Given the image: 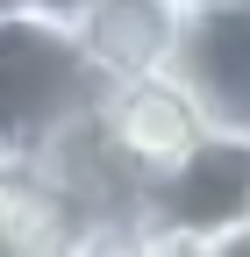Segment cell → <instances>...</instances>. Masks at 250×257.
Segmentation results:
<instances>
[{"instance_id":"cell-1","label":"cell","mask_w":250,"mask_h":257,"mask_svg":"<svg viewBox=\"0 0 250 257\" xmlns=\"http://www.w3.org/2000/svg\"><path fill=\"white\" fill-rule=\"evenodd\" d=\"M100 93V72L86 64L72 22L0 8V157H29L65 121H79Z\"/></svg>"},{"instance_id":"cell-2","label":"cell","mask_w":250,"mask_h":257,"mask_svg":"<svg viewBox=\"0 0 250 257\" xmlns=\"http://www.w3.org/2000/svg\"><path fill=\"white\" fill-rule=\"evenodd\" d=\"M143 221L165 243H214L250 229V136H200L172 172L150 179Z\"/></svg>"},{"instance_id":"cell-3","label":"cell","mask_w":250,"mask_h":257,"mask_svg":"<svg viewBox=\"0 0 250 257\" xmlns=\"http://www.w3.org/2000/svg\"><path fill=\"white\" fill-rule=\"evenodd\" d=\"M165 72L179 79L186 100L200 107L207 128H222V136H250V0L186 8Z\"/></svg>"},{"instance_id":"cell-4","label":"cell","mask_w":250,"mask_h":257,"mask_svg":"<svg viewBox=\"0 0 250 257\" xmlns=\"http://www.w3.org/2000/svg\"><path fill=\"white\" fill-rule=\"evenodd\" d=\"M93 121H100V136L143 172V193H150V179H158V172H172L200 136H222V128L200 121V107L179 93L172 72L100 79V93H93Z\"/></svg>"},{"instance_id":"cell-5","label":"cell","mask_w":250,"mask_h":257,"mask_svg":"<svg viewBox=\"0 0 250 257\" xmlns=\"http://www.w3.org/2000/svg\"><path fill=\"white\" fill-rule=\"evenodd\" d=\"M179 22H186L179 0H86L72 15V36L100 79H143V72H165Z\"/></svg>"},{"instance_id":"cell-6","label":"cell","mask_w":250,"mask_h":257,"mask_svg":"<svg viewBox=\"0 0 250 257\" xmlns=\"http://www.w3.org/2000/svg\"><path fill=\"white\" fill-rule=\"evenodd\" d=\"M57 229H65L57 207L22 179V165L0 157V257H50L57 250Z\"/></svg>"},{"instance_id":"cell-7","label":"cell","mask_w":250,"mask_h":257,"mask_svg":"<svg viewBox=\"0 0 250 257\" xmlns=\"http://www.w3.org/2000/svg\"><path fill=\"white\" fill-rule=\"evenodd\" d=\"M50 257H158V229L143 214H93V221H65Z\"/></svg>"},{"instance_id":"cell-8","label":"cell","mask_w":250,"mask_h":257,"mask_svg":"<svg viewBox=\"0 0 250 257\" xmlns=\"http://www.w3.org/2000/svg\"><path fill=\"white\" fill-rule=\"evenodd\" d=\"M8 8H22V15H50V22H72L86 0H8Z\"/></svg>"},{"instance_id":"cell-9","label":"cell","mask_w":250,"mask_h":257,"mask_svg":"<svg viewBox=\"0 0 250 257\" xmlns=\"http://www.w3.org/2000/svg\"><path fill=\"white\" fill-rule=\"evenodd\" d=\"M179 8H222V0H179Z\"/></svg>"},{"instance_id":"cell-10","label":"cell","mask_w":250,"mask_h":257,"mask_svg":"<svg viewBox=\"0 0 250 257\" xmlns=\"http://www.w3.org/2000/svg\"><path fill=\"white\" fill-rule=\"evenodd\" d=\"M0 8H8V0H0Z\"/></svg>"}]
</instances>
